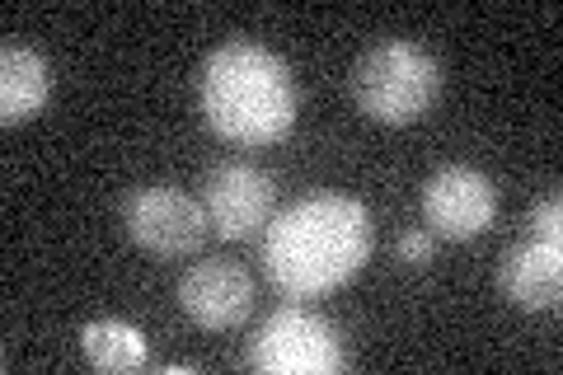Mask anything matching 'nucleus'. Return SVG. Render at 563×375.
Instances as JSON below:
<instances>
[{
  "mask_svg": "<svg viewBox=\"0 0 563 375\" xmlns=\"http://www.w3.org/2000/svg\"><path fill=\"white\" fill-rule=\"evenodd\" d=\"M372 254V217L357 198L320 192L287 207L263 235V273L282 296L310 300L362 273Z\"/></svg>",
  "mask_w": 563,
  "mask_h": 375,
  "instance_id": "f257e3e1",
  "label": "nucleus"
},
{
  "mask_svg": "<svg viewBox=\"0 0 563 375\" xmlns=\"http://www.w3.org/2000/svg\"><path fill=\"white\" fill-rule=\"evenodd\" d=\"M198 109L207 128L225 141L268 146L296 122V85L277 52L250 38H231L207 52L198 70Z\"/></svg>",
  "mask_w": 563,
  "mask_h": 375,
  "instance_id": "f03ea898",
  "label": "nucleus"
},
{
  "mask_svg": "<svg viewBox=\"0 0 563 375\" xmlns=\"http://www.w3.org/2000/svg\"><path fill=\"white\" fill-rule=\"evenodd\" d=\"M437 89H442V66L428 47L409 38L376 43L366 57L352 66V99L357 109L385 122V128H409L432 109Z\"/></svg>",
  "mask_w": 563,
  "mask_h": 375,
  "instance_id": "7ed1b4c3",
  "label": "nucleus"
},
{
  "mask_svg": "<svg viewBox=\"0 0 563 375\" xmlns=\"http://www.w3.org/2000/svg\"><path fill=\"white\" fill-rule=\"evenodd\" d=\"M250 371L263 375H333L343 371V343L329 319L310 310H277L250 348Z\"/></svg>",
  "mask_w": 563,
  "mask_h": 375,
  "instance_id": "20e7f679",
  "label": "nucleus"
},
{
  "mask_svg": "<svg viewBox=\"0 0 563 375\" xmlns=\"http://www.w3.org/2000/svg\"><path fill=\"white\" fill-rule=\"evenodd\" d=\"M122 221H128L132 244H141L155 258H184L207 240V211L169 184L136 188L122 207Z\"/></svg>",
  "mask_w": 563,
  "mask_h": 375,
  "instance_id": "39448f33",
  "label": "nucleus"
},
{
  "mask_svg": "<svg viewBox=\"0 0 563 375\" xmlns=\"http://www.w3.org/2000/svg\"><path fill=\"white\" fill-rule=\"evenodd\" d=\"M493 211H498V192L493 184L470 169V165H446L428 178L422 188V217L428 230L442 240H474L493 225Z\"/></svg>",
  "mask_w": 563,
  "mask_h": 375,
  "instance_id": "423d86ee",
  "label": "nucleus"
},
{
  "mask_svg": "<svg viewBox=\"0 0 563 375\" xmlns=\"http://www.w3.org/2000/svg\"><path fill=\"white\" fill-rule=\"evenodd\" d=\"M273 207H277V188L273 178L254 169V165H217L207 174V225L217 230L221 240H250L258 235L263 225L273 221Z\"/></svg>",
  "mask_w": 563,
  "mask_h": 375,
  "instance_id": "0eeeda50",
  "label": "nucleus"
},
{
  "mask_svg": "<svg viewBox=\"0 0 563 375\" xmlns=\"http://www.w3.org/2000/svg\"><path fill=\"white\" fill-rule=\"evenodd\" d=\"M179 306L202 329H235L254 310V282L231 258H207L179 282Z\"/></svg>",
  "mask_w": 563,
  "mask_h": 375,
  "instance_id": "6e6552de",
  "label": "nucleus"
},
{
  "mask_svg": "<svg viewBox=\"0 0 563 375\" xmlns=\"http://www.w3.org/2000/svg\"><path fill=\"white\" fill-rule=\"evenodd\" d=\"M498 287L512 300L517 310L540 315V310H559V291H563V244H544L526 235L503 254L498 267Z\"/></svg>",
  "mask_w": 563,
  "mask_h": 375,
  "instance_id": "1a4fd4ad",
  "label": "nucleus"
},
{
  "mask_svg": "<svg viewBox=\"0 0 563 375\" xmlns=\"http://www.w3.org/2000/svg\"><path fill=\"white\" fill-rule=\"evenodd\" d=\"M47 89H52V70L38 52L5 43V52H0V122L5 128L29 122L47 103Z\"/></svg>",
  "mask_w": 563,
  "mask_h": 375,
  "instance_id": "9d476101",
  "label": "nucleus"
},
{
  "mask_svg": "<svg viewBox=\"0 0 563 375\" xmlns=\"http://www.w3.org/2000/svg\"><path fill=\"white\" fill-rule=\"evenodd\" d=\"M80 348H85V356H90L99 371H141V366H146V338H141V329L122 324V319H99V324H85Z\"/></svg>",
  "mask_w": 563,
  "mask_h": 375,
  "instance_id": "9b49d317",
  "label": "nucleus"
},
{
  "mask_svg": "<svg viewBox=\"0 0 563 375\" xmlns=\"http://www.w3.org/2000/svg\"><path fill=\"white\" fill-rule=\"evenodd\" d=\"M526 235L544 240V244H563V202H559V192H550L544 202H536L531 221H526Z\"/></svg>",
  "mask_w": 563,
  "mask_h": 375,
  "instance_id": "f8f14e48",
  "label": "nucleus"
},
{
  "mask_svg": "<svg viewBox=\"0 0 563 375\" xmlns=\"http://www.w3.org/2000/svg\"><path fill=\"white\" fill-rule=\"evenodd\" d=\"M399 258L413 263V267L432 263V230H404L399 235Z\"/></svg>",
  "mask_w": 563,
  "mask_h": 375,
  "instance_id": "ddd939ff",
  "label": "nucleus"
}]
</instances>
